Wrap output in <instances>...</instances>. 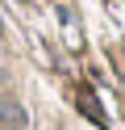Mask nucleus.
<instances>
[{
    "label": "nucleus",
    "instance_id": "1",
    "mask_svg": "<svg viewBox=\"0 0 125 130\" xmlns=\"http://www.w3.org/2000/svg\"><path fill=\"white\" fill-rule=\"evenodd\" d=\"M25 122H29L25 105L17 96H0V130H25Z\"/></svg>",
    "mask_w": 125,
    "mask_h": 130
},
{
    "label": "nucleus",
    "instance_id": "2",
    "mask_svg": "<svg viewBox=\"0 0 125 130\" xmlns=\"http://www.w3.org/2000/svg\"><path fill=\"white\" fill-rule=\"evenodd\" d=\"M4 84H8V71H4V67H0V88H4Z\"/></svg>",
    "mask_w": 125,
    "mask_h": 130
}]
</instances>
